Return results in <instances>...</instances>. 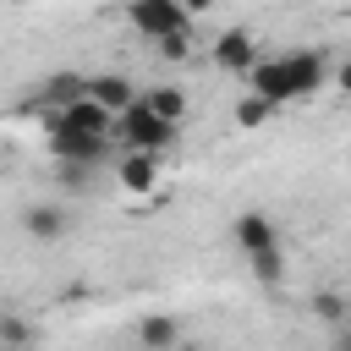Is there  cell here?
<instances>
[{
	"mask_svg": "<svg viewBox=\"0 0 351 351\" xmlns=\"http://www.w3.org/2000/svg\"><path fill=\"white\" fill-rule=\"evenodd\" d=\"M324 77H329V60H324L318 49H285V55H263L247 82H252V93L269 99V104H296V99L318 93Z\"/></svg>",
	"mask_w": 351,
	"mask_h": 351,
	"instance_id": "1",
	"label": "cell"
},
{
	"mask_svg": "<svg viewBox=\"0 0 351 351\" xmlns=\"http://www.w3.org/2000/svg\"><path fill=\"white\" fill-rule=\"evenodd\" d=\"M230 236H236V247L247 252L252 274H258V280H269V285H280V274H285V252H280V225H274L269 214L247 208V214H236Z\"/></svg>",
	"mask_w": 351,
	"mask_h": 351,
	"instance_id": "2",
	"label": "cell"
},
{
	"mask_svg": "<svg viewBox=\"0 0 351 351\" xmlns=\"http://www.w3.org/2000/svg\"><path fill=\"white\" fill-rule=\"evenodd\" d=\"M115 137L126 143V154H148V159H159L165 148H176V137H181V126H170V121H159L143 99L115 121Z\"/></svg>",
	"mask_w": 351,
	"mask_h": 351,
	"instance_id": "3",
	"label": "cell"
},
{
	"mask_svg": "<svg viewBox=\"0 0 351 351\" xmlns=\"http://www.w3.org/2000/svg\"><path fill=\"white\" fill-rule=\"evenodd\" d=\"M126 22H132L148 44H176V38H186V27H192V16H186L176 0H137V5L126 11Z\"/></svg>",
	"mask_w": 351,
	"mask_h": 351,
	"instance_id": "4",
	"label": "cell"
},
{
	"mask_svg": "<svg viewBox=\"0 0 351 351\" xmlns=\"http://www.w3.org/2000/svg\"><path fill=\"white\" fill-rule=\"evenodd\" d=\"M44 121H49V137H82V143H110L115 137V115H104L93 99H77V104H66Z\"/></svg>",
	"mask_w": 351,
	"mask_h": 351,
	"instance_id": "5",
	"label": "cell"
},
{
	"mask_svg": "<svg viewBox=\"0 0 351 351\" xmlns=\"http://www.w3.org/2000/svg\"><path fill=\"white\" fill-rule=\"evenodd\" d=\"M258 60H263V49L252 44V33H247V27H225V33L214 38V66L252 77V71H258Z\"/></svg>",
	"mask_w": 351,
	"mask_h": 351,
	"instance_id": "6",
	"label": "cell"
},
{
	"mask_svg": "<svg viewBox=\"0 0 351 351\" xmlns=\"http://www.w3.org/2000/svg\"><path fill=\"white\" fill-rule=\"evenodd\" d=\"M88 99H93L104 115H115V121H121L143 93H132V77H121V71H93V77H88Z\"/></svg>",
	"mask_w": 351,
	"mask_h": 351,
	"instance_id": "7",
	"label": "cell"
},
{
	"mask_svg": "<svg viewBox=\"0 0 351 351\" xmlns=\"http://www.w3.org/2000/svg\"><path fill=\"white\" fill-rule=\"evenodd\" d=\"M22 230H27L33 241H60V236L71 230V219H66V208H55V203H33V208L22 214Z\"/></svg>",
	"mask_w": 351,
	"mask_h": 351,
	"instance_id": "8",
	"label": "cell"
},
{
	"mask_svg": "<svg viewBox=\"0 0 351 351\" xmlns=\"http://www.w3.org/2000/svg\"><path fill=\"white\" fill-rule=\"evenodd\" d=\"M137 340L148 346V351H181L186 340H181V324L170 318V313H148V318H137Z\"/></svg>",
	"mask_w": 351,
	"mask_h": 351,
	"instance_id": "9",
	"label": "cell"
},
{
	"mask_svg": "<svg viewBox=\"0 0 351 351\" xmlns=\"http://www.w3.org/2000/svg\"><path fill=\"white\" fill-rule=\"evenodd\" d=\"M143 104H148L159 121H170V126H181V121H186V93H181V88H170V82L148 88V93H143Z\"/></svg>",
	"mask_w": 351,
	"mask_h": 351,
	"instance_id": "10",
	"label": "cell"
},
{
	"mask_svg": "<svg viewBox=\"0 0 351 351\" xmlns=\"http://www.w3.org/2000/svg\"><path fill=\"white\" fill-rule=\"evenodd\" d=\"M121 186H126V192H154V186H159V159L126 154V159H121Z\"/></svg>",
	"mask_w": 351,
	"mask_h": 351,
	"instance_id": "11",
	"label": "cell"
},
{
	"mask_svg": "<svg viewBox=\"0 0 351 351\" xmlns=\"http://www.w3.org/2000/svg\"><path fill=\"white\" fill-rule=\"evenodd\" d=\"M269 115H274V104H269V99H258V93H247V99L236 104V126H247V132H252V126H263Z\"/></svg>",
	"mask_w": 351,
	"mask_h": 351,
	"instance_id": "12",
	"label": "cell"
},
{
	"mask_svg": "<svg viewBox=\"0 0 351 351\" xmlns=\"http://www.w3.org/2000/svg\"><path fill=\"white\" fill-rule=\"evenodd\" d=\"M313 313L329 318V324H340V318H346V302H340L335 291H318V296H313Z\"/></svg>",
	"mask_w": 351,
	"mask_h": 351,
	"instance_id": "13",
	"label": "cell"
},
{
	"mask_svg": "<svg viewBox=\"0 0 351 351\" xmlns=\"http://www.w3.org/2000/svg\"><path fill=\"white\" fill-rule=\"evenodd\" d=\"M0 346H27V324L16 313H0Z\"/></svg>",
	"mask_w": 351,
	"mask_h": 351,
	"instance_id": "14",
	"label": "cell"
},
{
	"mask_svg": "<svg viewBox=\"0 0 351 351\" xmlns=\"http://www.w3.org/2000/svg\"><path fill=\"white\" fill-rule=\"evenodd\" d=\"M159 55H165V60H186V38H176V44H159Z\"/></svg>",
	"mask_w": 351,
	"mask_h": 351,
	"instance_id": "15",
	"label": "cell"
},
{
	"mask_svg": "<svg viewBox=\"0 0 351 351\" xmlns=\"http://www.w3.org/2000/svg\"><path fill=\"white\" fill-rule=\"evenodd\" d=\"M335 82H340V93H351V60H346V66L335 71Z\"/></svg>",
	"mask_w": 351,
	"mask_h": 351,
	"instance_id": "16",
	"label": "cell"
},
{
	"mask_svg": "<svg viewBox=\"0 0 351 351\" xmlns=\"http://www.w3.org/2000/svg\"><path fill=\"white\" fill-rule=\"evenodd\" d=\"M181 351H203V346H181Z\"/></svg>",
	"mask_w": 351,
	"mask_h": 351,
	"instance_id": "17",
	"label": "cell"
}]
</instances>
